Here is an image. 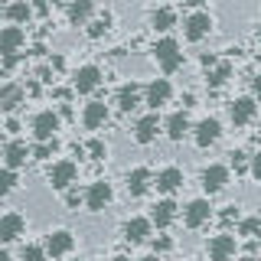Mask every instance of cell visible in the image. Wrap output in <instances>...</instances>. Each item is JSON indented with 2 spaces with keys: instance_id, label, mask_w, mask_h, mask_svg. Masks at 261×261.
<instances>
[{
  "instance_id": "6da1fadb",
  "label": "cell",
  "mask_w": 261,
  "mask_h": 261,
  "mask_svg": "<svg viewBox=\"0 0 261 261\" xmlns=\"http://www.w3.org/2000/svg\"><path fill=\"white\" fill-rule=\"evenodd\" d=\"M153 56H157V62H160L163 72H176L179 62H183V53H179L176 39H160V43L153 46Z\"/></svg>"
},
{
  "instance_id": "7a4b0ae2",
  "label": "cell",
  "mask_w": 261,
  "mask_h": 261,
  "mask_svg": "<svg viewBox=\"0 0 261 261\" xmlns=\"http://www.w3.org/2000/svg\"><path fill=\"white\" fill-rule=\"evenodd\" d=\"M56 130H59V114L56 111H39L36 118H33V134H36L39 144L56 141Z\"/></svg>"
},
{
  "instance_id": "3957f363",
  "label": "cell",
  "mask_w": 261,
  "mask_h": 261,
  "mask_svg": "<svg viewBox=\"0 0 261 261\" xmlns=\"http://www.w3.org/2000/svg\"><path fill=\"white\" fill-rule=\"evenodd\" d=\"M75 173H79V167L72 160H59V163H53V170H49V183H53V190H69Z\"/></svg>"
},
{
  "instance_id": "277c9868",
  "label": "cell",
  "mask_w": 261,
  "mask_h": 261,
  "mask_svg": "<svg viewBox=\"0 0 261 261\" xmlns=\"http://www.w3.org/2000/svg\"><path fill=\"white\" fill-rule=\"evenodd\" d=\"M27 43V36H23V30L20 27H7V30H0V53L7 56V59H16V53H20V46Z\"/></svg>"
},
{
  "instance_id": "5b68a950",
  "label": "cell",
  "mask_w": 261,
  "mask_h": 261,
  "mask_svg": "<svg viewBox=\"0 0 261 261\" xmlns=\"http://www.w3.org/2000/svg\"><path fill=\"white\" fill-rule=\"evenodd\" d=\"M111 202V183H105V179H98V183L88 186V193H85V206L92 209V212H101L105 206Z\"/></svg>"
},
{
  "instance_id": "8992f818",
  "label": "cell",
  "mask_w": 261,
  "mask_h": 261,
  "mask_svg": "<svg viewBox=\"0 0 261 261\" xmlns=\"http://www.w3.org/2000/svg\"><path fill=\"white\" fill-rule=\"evenodd\" d=\"M183 27H186V39H193V43H196V39H202V36L212 30V16H209L206 10H196V13L186 16Z\"/></svg>"
},
{
  "instance_id": "52a82bcc",
  "label": "cell",
  "mask_w": 261,
  "mask_h": 261,
  "mask_svg": "<svg viewBox=\"0 0 261 261\" xmlns=\"http://www.w3.org/2000/svg\"><path fill=\"white\" fill-rule=\"evenodd\" d=\"M225 183H228V167H222V163H212L202 170V190L206 193H219Z\"/></svg>"
},
{
  "instance_id": "ba28073f",
  "label": "cell",
  "mask_w": 261,
  "mask_h": 261,
  "mask_svg": "<svg viewBox=\"0 0 261 261\" xmlns=\"http://www.w3.org/2000/svg\"><path fill=\"white\" fill-rule=\"evenodd\" d=\"M72 245H75V239H72V232H65V228H59V232H53L46 239V248L43 251H49L53 258H62V255H69L72 251Z\"/></svg>"
},
{
  "instance_id": "9c48e42d",
  "label": "cell",
  "mask_w": 261,
  "mask_h": 261,
  "mask_svg": "<svg viewBox=\"0 0 261 261\" xmlns=\"http://www.w3.org/2000/svg\"><path fill=\"white\" fill-rule=\"evenodd\" d=\"M209 216H212V206L206 199H193L190 206H186V212H183V222L190 225V228H199L202 222H209Z\"/></svg>"
},
{
  "instance_id": "30bf717a",
  "label": "cell",
  "mask_w": 261,
  "mask_h": 261,
  "mask_svg": "<svg viewBox=\"0 0 261 261\" xmlns=\"http://www.w3.org/2000/svg\"><path fill=\"white\" fill-rule=\"evenodd\" d=\"M101 85V69L98 65H82V69L75 72V92H95V88Z\"/></svg>"
},
{
  "instance_id": "8fae6325",
  "label": "cell",
  "mask_w": 261,
  "mask_h": 261,
  "mask_svg": "<svg viewBox=\"0 0 261 261\" xmlns=\"http://www.w3.org/2000/svg\"><path fill=\"white\" fill-rule=\"evenodd\" d=\"M219 134H222V124H219L216 118H202L199 124H196V144L199 147H209V144H216L219 141Z\"/></svg>"
},
{
  "instance_id": "7c38bea8",
  "label": "cell",
  "mask_w": 261,
  "mask_h": 261,
  "mask_svg": "<svg viewBox=\"0 0 261 261\" xmlns=\"http://www.w3.org/2000/svg\"><path fill=\"white\" fill-rule=\"evenodd\" d=\"M150 183H153V176H150L147 167H137V170L127 173V193L130 196H144L147 190H150Z\"/></svg>"
},
{
  "instance_id": "4fadbf2b",
  "label": "cell",
  "mask_w": 261,
  "mask_h": 261,
  "mask_svg": "<svg viewBox=\"0 0 261 261\" xmlns=\"http://www.w3.org/2000/svg\"><path fill=\"white\" fill-rule=\"evenodd\" d=\"M235 255V239L232 235H216V239L209 242V258L212 261H228Z\"/></svg>"
},
{
  "instance_id": "5bb4252c",
  "label": "cell",
  "mask_w": 261,
  "mask_h": 261,
  "mask_svg": "<svg viewBox=\"0 0 261 261\" xmlns=\"http://www.w3.org/2000/svg\"><path fill=\"white\" fill-rule=\"evenodd\" d=\"M170 95H173V88H170L167 79H157V82H150V85H147V105H153V108L167 105Z\"/></svg>"
},
{
  "instance_id": "9a60e30c",
  "label": "cell",
  "mask_w": 261,
  "mask_h": 261,
  "mask_svg": "<svg viewBox=\"0 0 261 261\" xmlns=\"http://www.w3.org/2000/svg\"><path fill=\"white\" fill-rule=\"evenodd\" d=\"M255 111H258L255 98H239V101H232V108H228V114H232L235 124H248V121L255 118Z\"/></svg>"
},
{
  "instance_id": "2e32d148",
  "label": "cell",
  "mask_w": 261,
  "mask_h": 261,
  "mask_svg": "<svg viewBox=\"0 0 261 261\" xmlns=\"http://www.w3.org/2000/svg\"><path fill=\"white\" fill-rule=\"evenodd\" d=\"M23 235V216L20 212H10V216L0 219V242H13Z\"/></svg>"
},
{
  "instance_id": "e0dca14e",
  "label": "cell",
  "mask_w": 261,
  "mask_h": 261,
  "mask_svg": "<svg viewBox=\"0 0 261 261\" xmlns=\"http://www.w3.org/2000/svg\"><path fill=\"white\" fill-rule=\"evenodd\" d=\"M157 130H160V118H157V114H147V118H141V121H137V127H134L137 144H150L153 137H157Z\"/></svg>"
},
{
  "instance_id": "ac0fdd59",
  "label": "cell",
  "mask_w": 261,
  "mask_h": 261,
  "mask_svg": "<svg viewBox=\"0 0 261 261\" xmlns=\"http://www.w3.org/2000/svg\"><path fill=\"white\" fill-rule=\"evenodd\" d=\"M108 121V108H105L101 101H92V105H85V114H82V124H85L88 130H98Z\"/></svg>"
},
{
  "instance_id": "d6986e66",
  "label": "cell",
  "mask_w": 261,
  "mask_h": 261,
  "mask_svg": "<svg viewBox=\"0 0 261 261\" xmlns=\"http://www.w3.org/2000/svg\"><path fill=\"white\" fill-rule=\"evenodd\" d=\"M183 186V170L179 167H167V170H160L157 173V190L160 193H173Z\"/></svg>"
},
{
  "instance_id": "ffe728a7",
  "label": "cell",
  "mask_w": 261,
  "mask_h": 261,
  "mask_svg": "<svg viewBox=\"0 0 261 261\" xmlns=\"http://www.w3.org/2000/svg\"><path fill=\"white\" fill-rule=\"evenodd\" d=\"M176 219V202L173 199H160L157 206H153V219H150V225H157V228H167L170 222Z\"/></svg>"
},
{
  "instance_id": "44dd1931",
  "label": "cell",
  "mask_w": 261,
  "mask_h": 261,
  "mask_svg": "<svg viewBox=\"0 0 261 261\" xmlns=\"http://www.w3.org/2000/svg\"><path fill=\"white\" fill-rule=\"evenodd\" d=\"M147 235H150V219H127L124 222V239L127 242H144Z\"/></svg>"
},
{
  "instance_id": "7402d4cb",
  "label": "cell",
  "mask_w": 261,
  "mask_h": 261,
  "mask_svg": "<svg viewBox=\"0 0 261 261\" xmlns=\"http://www.w3.org/2000/svg\"><path fill=\"white\" fill-rule=\"evenodd\" d=\"M186 130H190V118H186V111L170 114V121H167V134H170V141H183Z\"/></svg>"
},
{
  "instance_id": "603a6c76",
  "label": "cell",
  "mask_w": 261,
  "mask_h": 261,
  "mask_svg": "<svg viewBox=\"0 0 261 261\" xmlns=\"http://www.w3.org/2000/svg\"><path fill=\"white\" fill-rule=\"evenodd\" d=\"M30 157V150H27V144H20V141H13L10 147H7V153H4V160H7V170H16V167H23Z\"/></svg>"
},
{
  "instance_id": "cb8c5ba5",
  "label": "cell",
  "mask_w": 261,
  "mask_h": 261,
  "mask_svg": "<svg viewBox=\"0 0 261 261\" xmlns=\"http://www.w3.org/2000/svg\"><path fill=\"white\" fill-rule=\"evenodd\" d=\"M137 105H141V88H137V85H124L118 92V108L121 111H134Z\"/></svg>"
},
{
  "instance_id": "d4e9b609",
  "label": "cell",
  "mask_w": 261,
  "mask_h": 261,
  "mask_svg": "<svg viewBox=\"0 0 261 261\" xmlns=\"http://www.w3.org/2000/svg\"><path fill=\"white\" fill-rule=\"evenodd\" d=\"M20 101H23V88L20 85H4L0 88V108L4 111H13Z\"/></svg>"
},
{
  "instance_id": "484cf974",
  "label": "cell",
  "mask_w": 261,
  "mask_h": 261,
  "mask_svg": "<svg viewBox=\"0 0 261 261\" xmlns=\"http://www.w3.org/2000/svg\"><path fill=\"white\" fill-rule=\"evenodd\" d=\"M173 23H176V13L170 10V7H163V10L153 13V27L163 30V33H167V30H173Z\"/></svg>"
},
{
  "instance_id": "4316f807",
  "label": "cell",
  "mask_w": 261,
  "mask_h": 261,
  "mask_svg": "<svg viewBox=\"0 0 261 261\" xmlns=\"http://www.w3.org/2000/svg\"><path fill=\"white\" fill-rule=\"evenodd\" d=\"M88 16H92V4H88V0L69 4V20H72V23H82V20H88Z\"/></svg>"
},
{
  "instance_id": "83f0119b",
  "label": "cell",
  "mask_w": 261,
  "mask_h": 261,
  "mask_svg": "<svg viewBox=\"0 0 261 261\" xmlns=\"http://www.w3.org/2000/svg\"><path fill=\"white\" fill-rule=\"evenodd\" d=\"M258 232H261V219H258V216H248V219H242V225H239V235H245V239H255Z\"/></svg>"
},
{
  "instance_id": "f1b7e54d",
  "label": "cell",
  "mask_w": 261,
  "mask_h": 261,
  "mask_svg": "<svg viewBox=\"0 0 261 261\" xmlns=\"http://www.w3.org/2000/svg\"><path fill=\"white\" fill-rule=\"evenodd\" d=\"M30 4H10V7H7V16H10V20L13 23H27L30 20Z\"/></svg>"
},
{
  "instance_id": "f546056e",
  "label": "cell",
  "mask_w": 261,
  "mask_h": 261,
  "mask_svg": "<svg viewBox=\"0 0 261 261\" xmlns=\"http://www.w3.org/2000/svg\"><path fill=\"white\" fill-rule=\"evenodd\" d=\"M228 75H232V65H228V62L216 65V72H209V85H222Z\"/></svg>"
},
{
  "instance_id": "4dcf8cb0",
  "label": "cell",
  "mask_w": 261,
  "mask_h": 261,
  "mask_svg": "<svg viewBox=\"0 0 261 261\" xmlns=\"http://www.w3.org/2000/svg\"><path fill=\"white\" fill-rule=\"evenodd\" d=\"M16 186V173L13 170H0V196H7Z\"/></svg>"
},
{
  "instance_id": "1f68e13d",
  "label": "cell",
  "mask_w": 261,
  "mask_h": 261,
  "mask_svg": "<svg viewBox=\"0 0 261 261\" xmlns=\"http://www.w3.org/2000/svg\"><path fill=\"white\" fill-rule=\"evenodd\" d=\"M88 153H92V160H105L108 157V147H105L101 141H88V147H85Z\"/></svg>"
},
{
  "instance_id": "d6a6232c",
  "label": "cell",
  "mask_w": 261,
  "mask_h": 261,
  "mask_svg": "<svg viewBox=\"0 0 261 261\" xmlns=\"http://www.w3.org/2000/svg\"><path fill=\"white\" fill-rule=\"evenodd\" d=\"M53 153H56V141H46V144H36L33 157H36V160H46V157H53Z\"/></svg>"
},
{
  "instance_id": "836d02e7",
  "label": "cell",
  "mask_w": 261,
  "mask_h": 261,
  "mask_svg": "<svg viewBox=\"0 0 261 261\" xmlns=\"http://www.w3.org/2000/svg\"><path fill=\"white\" fill-rule=\"evenodd\" d=\"M20 258H23V261H43V258H46V251L39 248V245H27Z\"/></svg>"
},
{
  "instance_id": "e575fe53",
  "label": "cell",
  "mask_w": 261,
  "mask_h": 261,
  "mask_svg": "<svg viewBox=\"0 0 261 261\" xmlns=\"http://www.w3.org/2000/svg\"><path fill=\"white\" fill-rule=\"evenodd\" d=\"M108 23H111V16H108V13H105V16H101V20H95V23H92V27H88V36H101V33H105V30H108Z\"/></svg>"
},
{
  "instance_id": "d590c367",
  "label": "cell",
  "mask_w": 261,
  "mask_h": 261,
  "mask_svg": "<svg viewBox=\"0 0 261 261\" xmlns=\"http://www.w3.org/2000/svg\"><path fill=\"white\" fill-rule=\"evenodd\" d=\"M232 167L242 173V170L248 167V153H245V150H235V153H232Z\"/></svg>"
},
{
  "instance_id": "8d00e7d4",
  "label": "cell",
  "mask_w": 261,
  "mask_h": 261,
  "mask_svg": "<svg viewBox=\"0 0 261 261\" xmlns=\"http://www.w3.org/2000/svg\"><path fill=\"white\" fill-rule=\"evenodd\" d=\"M170 248H173V242H170V239H157V251H170Z\"/></svg>"
},
{
  "instance_id": "74e56055",
  "label": "cell",
  "mask_w": 261,
  "mask_h": 261,
  "mask_svg": "<svg viewBox=\"0 0 261 261\" xmlns=\"http://www.w3.org/2000/svg\"><path fill=\"white\" fill-rule=\"evenodd\" d=\"M65 202H69V206H79V193L69 190V193H65Z\"/></svg>"
},
{
  "instance_id": "f35d334b",
  "label": "cell",
  "mask_w": 261,
  "mask_h": 261,
  "mask_svg": "<svg viewBox=\"0 0 261 261\" xmlns=\"http://www.w3.org/2000/svg\"><path fill=\"white\" fill-rule=\"evenodd\" d=\"M251 173L261 176V157H251Z\"/></svg>"
},
{
  "instance_id": "ab89813d",
  "label": "cell",
  "mask_w": 261,
  "mask_h": 261,
  "mask_svg": "<svg viewBox=\"0 0 261 261\" xmlns=\"http://www.w3.org/2000/svg\"><path fill=\"white\" fill-rule=\"evenodd\" d=\"M0 261H10V255H7V251H4V248H0Z\"/></svg>"
},
{
  "instance_id": "60d3db41",
  "label": "cell",
  "mask_w": 261,
  "mask_h": 261,
  "mask_svg": "<svg viewBox=\"0 0 261 261\" xmlns=\"http://www.w3.org/2000/svg\"><path fill=\"white\" fill-rule=\"evenodd\" d=\"M141 261H160V258H157V255H147V258H141Z\"/></svg>"
},
{
  "instance_id": "b9f144b4",
  "label": "cell",
  "mask_w": 261,
  "mask_h": 261,
  "mask_svg": "<svg viewBox=\"0 0 261 261\" xmlns=\"http://www.w3.org/2000/svg\"><path fill=\"white\" fill-rule=\"evenodd\" d=\"M111 261H127V258H111Z\"/></svg>"
},
{
  "instance_id": "7bdbcfd3",
  "label": "cell",
  "mask_w": 261,
  "mask_h": 261,
  "mask_svg": "<svg viewBox=\"0 0 261 261\" xmlns=\"http://www.w3.org/2000/svg\"><path fill=\"white\" fill-rule=\"evenodd\" d=\"M75 261H82V258H75Z\"/></svg>"
}]
</instances>
